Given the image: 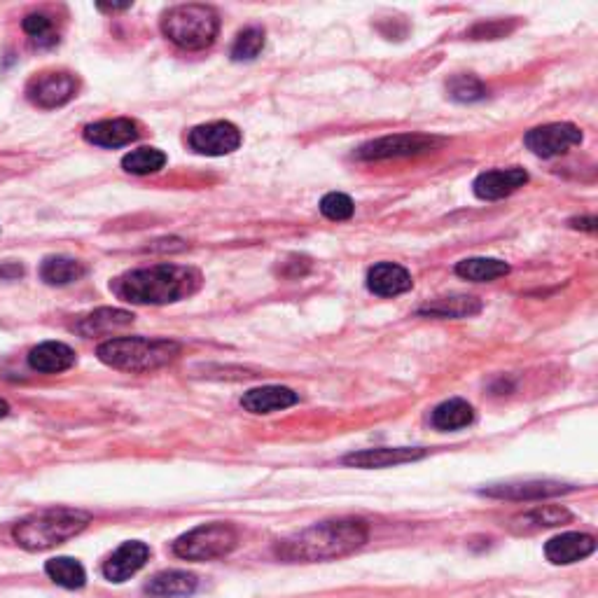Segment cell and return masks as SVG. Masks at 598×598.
<instances>
[{"mask_svg": "<svg viewBox=\"0 0 598 598\" xmlns=\"http://www.w3.org/2000/svg\"><path fill=\"white\" fill-rule=\"evenodd\" d=\"M514 26V24H512ZM512 26H507L505 22H489V24H477L475 29L470 31L472 40H496L503 38L512 31Z\"/></svg>", "mask_w": 598, "mask_h": 598, "instance_id": "cell-33", "label": "cell"}, {"mask_svg": "<svg viewBox=\"0 0 598 598\" xmlns=\"http://www.w3.org/2000/svg\"><path fill=\"white\" fill-rule=\"evenodd\" d=\"M45 573L54 584H59V587H66V589H80L85 587L87 582V573L85 568H82V563L71 559V556H57V559H50L45 566Z\"/></svg>", "mask_w": 598, "mask_h": 598, "instance_id": "cell-27", "label": "cell"}, {"mask_svg": "<svg viewBox=\"0 0 598 598\" xmlns=\"http://www.w3.org/2000/svg\"><path fill=\"white\" fill-rule=\"evenodd\" d=\"M24 31L26 36L33 40L36 47H52L59 43L57 33L52 29V19L43 15V12H33V15L24 17Z\"/></svg>", "mask_w": 598, "mask_h": 598, "instance_id": "cell-31", "label": "cell"}, {"mask_svg": "<svg viewBox=\"0 0 598 598\" xmlns=\"http://www.w3.org/2000/svg\"><path fill=\"white\" fill-rule=\"evenodd\" d=\"M264 50V29L260 26H248L239 33V38L232 45V59L234 61H253L260 57Z\"/></svg>", "mask_w": 598, "mask_h": 598, "instance_id": "cell-30", "label": "cell"}, {"mask_svg": "<svg viewBox=\"0 0 598 598\" xmlns=\"http://www.w3.org/2000/svg\"><path fill=\"white\" fill-rule=\"evenodd\" d=\"M526 148L542 159H552L566 155L570 148L582 143V131L575 124L568 122H554L542 124L526 134L524 138Z\"/></svg>", "mask_w": 598, "mask_h": 598, "instance_id": "cell-8", "label": "cell"}, {"mask_svg": "<svg viewBox=\"0 0 598 598\" xmlns=\"http://www.w3.org/2000/svg\"><path fill=\"white\" fill-rule=\"evenodd\" d=\"M85 274H87L85 264L66 255L47 257V260L40 264V278H43L47 285H71L75 281H80Z\"/></svg>", "mask_w": 598, "mask_h": 598, "instance_id": "cell-25", "label": "cell"}, {"mask_svg": "<svg viewBox=\"0 0 598 598\" xmlns=\"http://www.w3.org/2000/svg\"><path fill=\"white\" fill-rule=\"evenodd\" d=\"M10 414V405L5 400H0V419H3V416H8Z\"/></svg>", "mask_w": 598, "mask_h": 598, "instance_id": "cell-35", "label": "cell"}, {"mask_svg": "<svg viewBox=\"0 0 598 598\" xmlns=\"http://www.w3.org/2000/svg\"><path fill=\"white\" fill-rule=\"evenodd\" d=\"M414 278L405 267L393 262H381L367 271V288L379 297H398L412 290Z\"/></svg>", "mask_w": 598, "mask_h": 598, "instance_id": "cell-16", "label": "cell"}, {"mask_svg": "<svg viewBox=\"0 0 598 598\" xmlns=\"http://www.w3.org/2000/svg\"><path fill=\"white\" fill-rule=\"evenodd\" d=\"M134 323V314L124 309H96L94 314L80 318L75 323V332H80L82 337H101V335H113L117 330L129 328Z\"/></svg>", "mask_w": 598, "mask_h": 598, "instance_id": "cell-19", "label": "cell"}, {"mask_svg": "<svg viewBox=\"0 0 598 598\" xmlns=\"http://www.w3.org/2000/svg\"><path fill=\"white\" fill-rule=\"evenodd\" d=\"M573 519L566 507L559 505H538L533 507L531 512L519 514V517L512 519V531L517 533H528V531H540V528H554L566 524V521Z\"/></svg>", "mask_w": 598, "mask_h": 598, "instance_id": "cell-23", "label": "cell"}, {"mask_svg": "<svg viewBox=\"0 0 598 598\" xmlns=\"http://www.w3.org/2000/svg\"><path fill=\"white\" fill-rule=\"evenodd\" d=\"M201 283H204V278H201L199 269L166 262L127 271L110 283V290L129 304L162 307V304H173L192 297L201 288Z\"/></svg>", "mask_w": 598, "mask_h": 598, "instance_id": "cell-2", "label": "cell"}, {"mask_svg": "<svg viewBox=\"0 0 598 598\" xmlns=\"http://www.w3.org/2000/svg\"><path fill=\"white\" fill-rule=\"evenodd\" d=\"M162 31L180 50L199 52L215 43L220 17L208 5H176L162 17Z\"/></svg>", "mask_w": 598, "mask_h": 598, "instance_id": "cell-5", "label": "cell"}, {"mask_svg": "<svg viewBox=\"0 0 598 598\" xmlns=\"http://www.w3.org/2000/svg\"><path fill=\"white\" fill-rule=\"evenodd\" d=\"M528 183V173L519 166H512V169H493L479 173L472 183V190L479 199L484 201H498L510 197Z\"/></svg>", "mask_w": 598, "mask_h": 598, "instance_id": "cell-12", "label": "cell"}, {"mask_svg": "<svg viewBox=\"0 0 598 598\" xmlns=\"http://www.w3.org/2000/svg\"><path fill=\"white\" fill-rule=\"evenodd\" d=\"M482 311V302L470 295H451L435 299V302L423 304L419 309V316L430 318H472Z\"/></svg>", "mask_w": 598, "mask_h": 598, "instance_id": "cell-22", "label": "cell"}, {"mask_svg": "<svg viewBox=\"0 0 598 598\" xmlns=\"http://www.w3.org/2000/svg\"><path fill=\"white\" fill-rule=\"evenodd\" d=\"M150 559V547L141 540L124 542L110 554V559L103 566V575L110 582H127L131 575H136Z\"/></svg>", "mask_w": 598, "mask_h": 598, "instance_id": "cell-13", "label": "cell"}, {"mask_svg": "<svg viewBox=\"0 0 598 598\" xmlns=\"http://www.w3.org/2000/svg\"><path fill=\"white\" fill-rule=\"evenodd\" d=\"M444 138L428 136V134H393L381 136L377 141H370L353 152V157L363 162H381V159H402V157H419L426 152L442 148Z\"/></svg>", "mask_w": 598, "mask_h": 598, "instance_id": "cell-7", "label": "cell"}, {"mask_svg": "<svg viewBox=\"0 0 598 598\" xmlns=\"http://www.w3.org/2000/svg\"><path fill=\"white\" fill-rule=\"evenodd\" d=\"M89 521L92 517L82 510L52 507V510L36 512L19 521L12 535H15L19 547L29 549V552H45V549H52L80 535L89 526Z\"/></svg>", "mask_w": 598, "mask_h": 598, "instance_id": "cell-3", "label": "cell"}, {"mask_svg": "<svg viewBox=\"0 0 598 598\" xmlns=\"http://www.w3.org/2000/svg\"><path fill=\"white\" fill-rule=\"evenodd\" d=\"M236 545H239L236 528L232 524L215 521V524L197 526L190 533L180 535L173 542V554L187 561H213L234 552Z\"/></svg>", "mask_w": 598, "mask_h": 598, "instance_id": "cell-6", "label": "cell"}, {"mask_svg": "<svg viewBox=\"0 0 598 598\" xmlns=\"http://www.w3.org/2000/svg\"><path fill=\"white\" fill-rule=\"evenodd\" d=\"M166 155L157 148H138L131 150L129 155L122 159V169L131 173V176H150V173H157L164 169Z\"/></svg>", "mask_w": 598, "mask_h": 598, "instance_id": "cell-28", "label": "cell"}, {"mask_svg": "<svg viewBox=\"0 0 598 598\" xmlns=\"http://www.w3.org/2000/svg\"><path fill=\"white\" fill-rule=\"evenodd\" d=\"M472 419H475V412H472V407L461 398H451L442 402V405L433 409V416H430V421H433L437 430H461L470 426Z\"/></svg>", "mask_w": 598, "mask_h": 598, "instance_id": "cell-26", "label": "cell"}, {"mask_svg": "<svg viewBox=\"0 0 598 598\" xmlns=\"http://www.w3.org/2000/svg\"><path fill=\"white\" fill-rule=\"evenodd\" d=\"M75 92H78V80H75L71 73L64 71L40 73L29 82V87H26L29 101L45 110L66 106L68 101L75 99Z\"/></svg>", "mask_w": 598, "mask_h": 598, "instance_id": "cell-10", "label": "cell"}, {"mask_svg": "<svg viewBox=\"0 0 598 598\" xmlns=\"http://www.w3.org/2000/svg\"><path fill=\"white\" fill-rule=\"evenodd\" d=\"M596 552V540L587 533H561L556 538L547 540L545 556L547 561L556 566H568V563L582 561Z\"/></svg>", "mask_w": 598, "mask_h": 598, "instance_id": "cell-17", "label": "cell"}, {"mask_svg": "<svg viewBox=\"0 0 598 598\" xmlns=\"http://www.w3.org/2000/svg\"><path fill=\"white\" fill-rule=\"evenodd\" d=\"M101 363L122 372H155L180 356V344L171 339L115 337L99 346Z\"/></svg>", "mask_w": 598, "mask_h": 598, "instance_id": "cell-4", "label": "cell"}, {"mask_svg": "<svg viewBox=\"0 0 598 598\" xmlns=\"http://www.w3.org/2000/svg\"><path fill=\"white\" fill-rule=\"evenodd\" d=\"M297 393L285 386H262L253 388L241 398V407L250 414H274L281 409L297 405Z\"/></svg>", "mask_w": 598, "mask_h": 598, "instance_id": "cell-18", "label": "cell"}, {"mask_svg": "<svg viewBox=\"0 0 598 598\" xmlns=\"http://www.w3.org/2000/svg\"><path fill=\"white\" fill-rule=\"evenodd\" d=\"M197 577L187 570H166L145 584V594L152 598H185L197 591Z\"/></svg>", "mask_w": 598, "mask_h": 598, "instance_id": "cell-20", "label": "cell"}, {"mask_svg": "<svg viewBox=\"0 0 598 598\" xmlns=\"http://www.w3.org/2000/svg\"><path fill=\"white\" fill-rule=\"evenodd\" d=\"M29 365L43 374H59L75 365V351L68 344L45 342L29 353Z\"/></svg>", "mask_w": 598, "mask_h": 598, "instance_id": "cell-21", "label": "cell"}, {"mask_svg": "<svg viewBox=\"0 0 598 598\" xmlns=\"http://www.w3.org/2000/svg\"><path fill=\"white\" fill-rule=\"evenodd\" d=\"M570 225L575 229H587V232H596V218H582V220H570Z\"/></svg>", "mask_w": 598, "mask_h": 598, "instance_id": "cell-34", "label": "cell"}, {"mask_svg": "<svg viewBox=\"0 0 598 598\" xmlns=\"http://www.w3.org/2000/svg\"><path fill=\"white\" fill-rule=\"evenodd\" d=\"M367 538L370 526L363 519H330L278 542L276 556L288 563L332 561L358 552Z\"/></svg>", "mask_w": 598, "mask_h": 598, "instance_id": "cell-1", "label": "cell"}, {"mask_svg": "<svg viewBox=\"0 0 598 598\" xmlns=\"http://www.w3.org/2000/svg\"><path fill=\"white\" fill-rule=\"evenodd\" d=\"M428 451L421 447H379V449H363L353 451L344 456V465L360 470H379V468H393V465H405L421 461Z\"/></svg>", "mask_w": 598, "mask_h": 598, "instance_id": "cell-11", "label": "cell"}, {"mask_svg": "<svg viewBox=\"0 0 598 598\" xmlns=\"http://www.w3.org/2000/svg\"><path fill=\"white\" fill-rule=\"evenodd\" d=\"M575 486L561 484V482H549V479H533V482H510V484H493L489 489H482L484 496L489 498H507V500H542V498H554L563 496V493H570Z\"/></svg>", "mask_w": 598, "mask_h": 598, "instance_id": "cell-14", "label": "cell"}, {"mask_svg": "<svg viewBox=\"0 0 598 598\" xmlns=\"http://www.w3.org/2000/svg\"><path fill=\"white\" fill-rule=\"evenodd\" d=\"M456 274L472 283H491L510 274V264L496 257H470L456 264Z\"/></svg>", "mask_w": 598, "mask_h": 598, "instance_id": "cell-24", "label": "cell"}, {"mask_svg": "<svg viewBox=\"0 0 598 598\" xmlns=\"http://www.w3.org/2000/svg\"><path fill=\"white\" fill-rule=\"evenodd\" d=\"M447 92L458 103H475L486 99L489 89L484 87V82L475 78V75H454L447 82Z\"/></svg>", "mask_w": 598, "mask_h": 598, "instance_id": "cell-29", "label": "cell"}, {"mask_svg": "<svg viewBox=\"0 0 598 598\" xmlns=\"http://www.w3.org/2000/svg\"><path fill=\"white\" fill-rule=\"evenodd\" d=\"M141 136L138 124L127 117H115V120H101L89 124L85 129V138L92 145L99 148H124V145L134 143Z\"/></svg>", "mask_w": 598, "mask_h": 598, "instance_id": "cell-15", "label": "cell"}, {"mask_svg": "<svg viewBox=\"0 0 598 598\" xmlns=\"http://www.w3.org/2000/svg\"><path fill=\"white\" fill-rule=\"evenodd\" d=\"M241 141H243L241 131L232 122L201 124V127H194L190 134H187L190 148L197 152V155H206V157L232 155L234 150H239Z\"/></svg>", "mask_w": 598, "mask_h": 598, "instance_id": "cell-9", "label": "cell"}, {"mask_svg": "<svg viewBox=\"0 0 598 598\" xmlns=\"http://www.w3.org/2000/svg\"><path fill=\"white\" fill-rule=\"evenodd\" d=\"M321 213L328 220L342 222V220H351L353 218V213H356V206H353V199L349 197V194L330 192V194H325L323 201H321Z\"/></svg>", "mask_w": 598, "mask_h": 598, "instance_id": "cell-32", "label": "cell"}]
</instances>
